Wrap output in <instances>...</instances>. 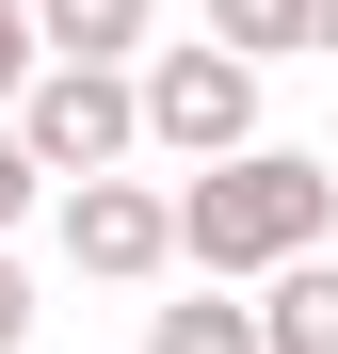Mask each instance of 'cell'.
Here are the masks:
<instances>
[{
	"instance_id": "cell-3",
	"label": "cell",
	"mask_w": 338,
	"mask_h": 354,
	"mask_svg": "<svg viewBox=\"0 0 338 354\" xmlns=\"http://www.w3.org/2000/svg\"><path fill=\"white\" fill-rule=\"evenodd\" d=\"M17 129H32V161L81 194V177H113V161L145 145V81H129V65H48V81L17 97Z\"/></svg>"
},
{
	"instance_id": "cell-2",
	"label": "cell",
	"mask_w": 338,
	"mask_h": 354,
	"mask_svg": "<svg viewBox=\"0 0 338 354\" xmlns=\"http://www.w3.org/2000/svg\"><path fill=\"white\" fill-rule=\"evenodd\" d=\"M145 145H178L194 177H209V161H242V145H258V65H242L225 32L145 48Z\"/></svg>"
},
{
	"instance_id": "cell-12",
	"label": "cell",
	"mask_w": 338,
	"mask_h": 354,
	"mask_svg": "<svg viewBox=\"0 0 338 354\" xmlns=\"http://www.w3.org/2000/svg\"><path fill=\"white\" fill-rule=\"evenodd\" d=\"M306 48H338V0H306Z\"/></svg>"
},
{
	"instance_id": "cell-5",
	"label": "cell",
	"mask_w": 338,
	"mask_h": 354,
	"mask_svg": "<svg viewBox=\"0 0 338 354\" xmlns=\"http://www.w3.org/2000/svg\"><path fill=\"white\" fill-rule=\"evenodd\" d=\"M48 65H129V48H161V0H32Z\"/></svg>"
},
{
	"instance_id": "cell-4",
	"label": "cell",
	"mask_w": 338,
	"mask_h": 354,
	"mask_svg": "<svg viewBox=\"0 0 338 354\" xmlns=\"http://www.w3.org/2000/svg\"><path fill=\"white\" fill-rule=\"evenodd\" d=\"M65 258L97 290H145L161 258H178V194H145V177H81L65 194Z\"/></svg>"
},
{
	"instance_id": "cell-8",
	"label": "cell",
	"mask_w": 338,
	"mask_h": 354,
	"mask_svg": "<svg viewBox=\"0 0 338 354\" xmlns=\"http://www.w3.org/2000/svg\"><path fill=\"white\" fill-rule=\"evenodd\" d=\"M209 32L242 48V65H274V48H306V0H209Z\"/></svg>"
},
{
	"instance_id": "cell-7",
	"label": "cell",
	"mask_w": 338,
	"mask_h": 354,
	"mask_svg": "<svg viewBox=\"0 0 338 354\" xmlns=\"http://www.w3.org/2000/svg\"><path fill=\"white\" fill-rule=\"evenodd\" d=\"M145 354H274V338H258V306L194 290V306H161V322H145Z\"/></svg>"
},
{
	"instance_id": "cell-9",
	"label": "cell",
	"mask_w": 338,
	"mask_h": 354,
	"mask_svg": "<svg viewBox=\"0 0 338 354\" xmlns=\"http://www.w3.org/2000/svg\"><path fill=\"white\" fill-rule=\"evenodd\" d=\"M48 81V32H32V0H0V97H32Z\"/></svg>"
},
{
	"instance_id": "cell-6",
	"label": "cell",
	"mask_w": 338,
	"mask_h": 354,
	"mask_svg": "<svg viewBox=\"0 0 338 354\" xmlns=\"http://www.w3.org/2000/svg\"><path fill=\"white\" fill-rule=\"evenodd\" d=\"M258 338H274V354H338V258H290V274H274Z\"/></svg>"
},
{
	"instance_id": "cell-1",
	"label": "cell",
	"mask_w": 338,
	"mask_h": 354,
	"mask_svg": "<svg viewBox=\"0 0 338 354\" xmlns=\"http://www.w3.org/2000/svg\"><path fill=\"white\" fill-rule=\"evenodd\" d=\"M322 225H338V177L306 161V145H242V161H209V177H178V258L225 290V274H290V258H322Z\"/></svg>"
},
{
	"instance_id": "cell-10",
	"label": "cell",
	"mask_w": 338,
	"mask_h": 354,
	"mask_svg": "<svg viewBox=\"0 0 338 354\" xmlns=\"http://www.w3.org/2000/svg\"><path fill=\"white\" fill-rule=\"evenodd\" d=\"M32 194H48V161H32V129H17V113H0V225H17Z\"/></svg>"
},
{
	"instance_id": "cell-11",
	"label": "cell",
	"mask_w": 338,
	"mask_h": 354,
	"mask_svg": "<svg viewBox=\"0 0 338 354\" xmlns=\"http://www.w3.org/2000/svg\"><path fill=\"white\" fill-rule=\"evenodd\" d=\"M17 338H32V274L0 258V354H17Z\"/></svg>"
}]
</instances>
